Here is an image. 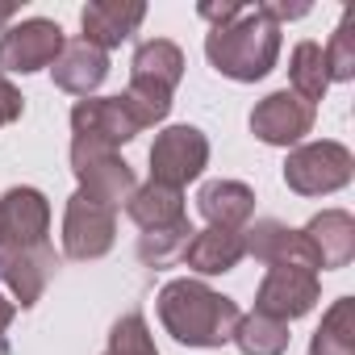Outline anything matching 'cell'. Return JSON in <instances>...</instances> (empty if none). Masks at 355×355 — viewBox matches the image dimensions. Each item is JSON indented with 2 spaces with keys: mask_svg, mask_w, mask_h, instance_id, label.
<instances>
[{
  "mask_svg": "<svg viewBox=\"0 0 355 355\" xmlns=\"http://www.w3.org/2000/svg\"><path fill=\"white\" fill-rule=\"evenodd\" d=\"M243 309L201 280H167L159 293V322L184 347H222L234 338Z\"/></svg>",
  "mask_w": 355,
  "mask_h": 355,
  "instance_id": "obj_1",
  "label": "cell"
},
{
  "mask_svg": "<svg viewBox=\"0 0 355 355\" xmlns=\"http://www.w3.org/2000/svg\"><path fill=\"white\" fill-rule=\"evenodd\" d=\"M205 55H209L218 76L239 80V84H255L276 67L280 26L259 5H243V13L234 21L205 34Z\"/></svg>",
  "mask_w": 355,
  "mask_h": 355,
  "instance_id": "obj_2",
  "label": "cell"
},
{
  "mask_svg": "<svg viewBox=\"0 0 355 355\" xmlns=\"http://www.w3.org/2000/svg\"><path fill=\"white\" fill-rule=\"evenodd\" d=\"M71 171L80 180V193H88L92 201H101L109 209H121L130 201V193L138 189L130 163L113 146L92 142V138H71Z\"/></svg>",
  "mask_w": 355,
  "mask_h": 355,
  "instance_id": "obj_3",
  "label": "cell"
},
{
  "mask_svg": "<svg viewBox=\"0 0 355 355\" xmlns=\"http://www.w3.org/2000/svg\"><path fill=\"white\" fill-rule=\"evenodd\" d=\"M355 159L343 142H305L284 163V184L297 197H330L351 184Z\"/></svg>",
  "mask_w": 355,
  "mask_h": 355,
  "instance_id": "obj_4",
  "label": "cell"
},
{
  "mask_svg": "<svg viewBox=\"0 0 355 355\" xmlns=\"http://www.w3.org/2000/svg\"><path fill=\"white\" fill-rule=\"evenodd\" d=\"M209 163V138L197 125H167L150 146V180L180 189L193 184Z\"/></svg>",
  "mask_w": 355,
  "mask_h": 355,
  "instance_id": "obj_5",
  "label": "cell"
},
{
  "mask_svg": "<svg viewBox=\"0 0 355 355\" xmlns=\"http://www.w3.org/2000/svg\"><path fill=\"white\" fill-rule=\"evenodd\" d=\"M63 30L59 21H46V17H26L17 26H9L0 34V76H30V71H42L59 59L63 51Z\"/></svg>",
  "mask_w": 355,
  "mask_h": 355,
  "instance_id": "obj_6",
  "label": "cell"
},
{
  "mask_svg": "<svg viewBox=\"0 0 355 355\" xmlns=\"http://www.w3.org/2000/svg\"><path fill=\"white\" fill-rule=\"evenodd\" d=\"M113 234H117V209L92 201L88 193H76L67 201V218H63V255L67 259L88 263V259L109 255Z\"/></svg>",
  "mask_w": 355,
  "mask_h": 355,
  "instance_id": "obj_7",
  "label": "cell"
},
{
  "mask_svg": "<svg viewBox=\"0 0 355 355\" xmlns=\"http://www.w3.org/2000/svg\"><path fill=\"white\" fill-rule=\"evenodd\" d=\"M309 130H313V105L301 101L293 88H280L251 109V134L268 146H297Z\"/></svg>",
  "mask_w": 355,
  "mask_h": 355,
  "instance_id": "obj_8",
  "label": "cell"
},
{
  "mask_svg": "<svg viewBox=\"0 0 355 355\" xmlns=\"http://www.w3.org/2000/svg\"><path fill=\"white\" fill-rule=\"evenodd\" d=\"M318 272H305V268H272L255 293V313L263 318H276V322H293V318H305L313 305H318Z\"/></svg>",
  "mask_w": 355,
  "mask_h": 355,
  "instance_id": "obj_9",
  "label": "cell"
},
{
  "mask_svg": "<svg viewBox=\"0 0 355 355\" xmlns=\"http://www.w3.org/2000/svg\"><path fill=\"white\" fill-rule=\"evenodd\" d=\"M51 234V205L38 189L21 184L0 197V243L5 247H46Z\"/></svg>",
  "mask_w": 355,
  "mask_h": 355,
  "instance_id": "obj_10",
  "label": "cell"
},
{
  "mask_svg": "<svg viewBox=\"0 0 355 355\" xmlns=\"http://www.w3.org/2000/svg\"><path fill=\"white\" fill-rule=\"evenodd\" d=\"M71 130H76V138H92V142H105L113 150L121 142H130L134 134H142L125 96H84V101H76Z\"/></svg>",
  "mask_w": 355,
  "mask_h": 355,
  "instance_id": "obj_11",
  "label": "cell"
},
{
  "mask_svg": "<svg viewBox=\"0 0 355 355\" xmlns=\"http://www.w3.org/2000/svg\"><path fill=\"white\" fill-rule=\"evenodd\" d=\"M243 251L255 255L268 268H305V272L322 268L313 247H309V239L301 230H288L284 222H272V218H263V222L243 230Z\"/></svg>",
  "mask_w": 355,
  "mask_h": 355,
  "instance_id": "obj_12",
  "label": "cell"
},
{
  "mask_svg": "<svg viewBox=\"0 0 355 355\" xmlns=\"http://www.w3.org/2000/svg\"><path fill=\"white\" fill-rule=\"evenodd\" d=\"M55 272H59V255L51 251V243L46 247H30V251L0 243V280L13 288V297H17L21 309L38 305V297L46 293V284H51Z\"/></svg>",
  "mask_w": 355,
  "mask_h": 355,
  "instance_id": "obj_13",
  "label": "cell"
},
{
  "mask_svg": "<svg viewBox=\"0 0 355 355\" xmlns=\"http://www.w3.org/2000/svg\"><path fill=\"white\" fill-rule=\"evenodd\" d=\"M146 17V5L142 0H92L80 13V26H84V42H92L96 51H113L121 46L125 38H134V30L142 26Z\"/></svg>",
  "mask_w": 355,
  "mask_h": 355,
  "instance_id": "obj_14",
  "label": "cell"
},
{
  "mask_svg": "<svg viewBox=\"0 0 355 355\" xmlns=\"http://www.w3.org/2000/svg\"><path fill=\"white\" fill-rule=\"evenodd\" d=\"M51 76H55V84H59L63 92H71V96H92V92L105 84V76H109V55L96 51V46L84 42V38H71V42H63L59 59L51 63Z\"/></svg>",
  "mask_w": 355,
  "mask_h": 355,
  "instance_id": "obj_15",
  "label": "cell"
},
{
  "mask_svg": "<svg viewBox=\"0 0 355 355\" xmlns=\"http://www.w3.org/2000/svg\"><path fill=\"white\" fill-rule=\"evenodd\" d=\"M180 76H184V51L175 46V42H167V38H146V42L134 51L130 84L171 96L175 84H180Z\"/></svg>",
  "mask_w": 355,
  "mask_h": 355,
  "instance_id": "obj_16",
  "label": "cell"
},
{
  "mask_svg": "<svg viewBox=\"0 0 355 355\" xmlns=\"http://www.w3.org/2000/svg\"><path fill=\"white\" fill-rule=\"evenodd\" d=\"M197 209L218 230H243L255 214V193L243 180H209L197 193Z\"/></svg>",
  "mask_w": 355,
  "mask_h": 355,
  "instance_id": "obj_17",
  "label": "cell"
},
{
  "mask_svg": "<svg viewBox=\"0 0 355 355\" xmlns=\"http://www.w3.org/2000/svg\"><path fill=\"white\" fill-rule=\"evenodd\" d=\"M243 234L239 230H218V226H209V230H201V234H193V243H189V251H184V268L189 272H197V276H222V272H234L239 263H243Z\"/></svg>",
  "mask_w": 355,
  "mask_h": 355,
  "instance_id": "obj_18",
  "label": "cell"
},
{
  "mask_svg": "<svg viewBox=\"0 0 355 355\" xmlns=\"http://www.w3.org/2000/svg\"><path fill=\"white\" fill-rule=\"evenodd\" d=\"M301 234L309 239V247H313V255H318L322 268H347L351 255H355V222H351L347 209L318 214Z\"/></svg>",
  "mask_w": 355,
  "mask_h": 355,
  "instance_id": "obj_19",
  "label": "cell"
},
{
  "mask_svg": "<svg viewBox=\"0 0 355 355\" xmlns=\"http://www.w3.org/2000/svg\"><path fill=\"white\" fill-rule=\"evenodd\" d=\"M125 214L142 226V230H159V226H171L184 218V193L180 189H167V184H142L130 193L125 201Z\"/></svg>",
  "mask_w": 355,
  "mask_h": 355,
  "instance_id": "obj_20",
  "label": "cell"
},
{
  "mask_svg": "<svg viewBox=\"0 0 355 355\" xmlns=\"http://www.w3.org/2000/svg\"><path fill=\"white\" fill-rule=\"evenodd\" d=\"M309 355H355V301L338 297L313 330Z\"/></svg>",
  "mask_w": 355,
  "mask_h": 355,
  "instance_id": "obj_21",
  "label": "cell"
},
{
  "mask_svg": "<svg viewBox=\"0 0 355 355\" xmlns=\"http://www.w3.org/2000/svg\"><path fill=\"white\" fill-rule=\"evenodd\" d=\"M193 222L180 218V222H171V226H159V230H142L138 239V259L146 268H167V263H180L189 243H193Z\"/></svg>",
  "mask_w": 355,
  "mask_h": 355,
  "instance_id": "obj_22",
  "label": "cell"
},
{
  "mask_svg": "<svg viewBox=\"0 0 355 355\" xmlns=\"http://www.w3.org/2000/svg\"><path fill=\"white\" fill-rule=\"evenodd\" d=\"M288 80H293V92L309 105H318L330 88V67H326V51L318 42H297L293 51V63H288Z\"/></svg>",
  "mask_w": 355,
  "mask_h": 355,
  "instance_id": "obj_23",
  "label": "cell"
},
{
  "mask_svg": "<svg viewBox=\"0 0 355 355\" xmlns=\"http://www.w3.org/2000/svg\"><path fill=\"white\" fill-rule=\"evenodd\" d=\"M234 343L243 355H284L288 351V326L263 313H243L234 326Z\"/></svg>",
  "mask_w": 355,
  "mask_h": 355,
  "instance_id": "obj_24",
  "label": "cell"
},
{
  "mask_svg": "<svg viewBox=\"0 0 355 355\" xmlns=\"http://www.w3.org/2000/svg\"><path fill=\"white\" fill-rule=\"evenodd\" d=\"M326 51V67H330V84L334 80H355V13L347 9L343 13V21H338V30H334V38H330V46H322Z\"/></svg>",
  "mask_w": 355,
  "mask_h": 355,
  "instance_id": "obj_25",
  "label": "cell"
},
{
  "mask_svg": "<svg viewBox=\"0 0 355 355\" xmlns=\"http://www.w3.org/2000/svg\"><path fill=\"white\" fill-rule=\"evenodd\" d=\"M105 355H159L155 343H150L146 318H142V313H125L121 322H113V330H109V351H105Z\"/></svg>",
  "mask_w": 355,
  "mask_h": 355,
  "instance_id": "obj_26",
  "label": "cell"
},
{
  "mask_svg": "<svg viewBox=\"0 0 355 355\" xmlns=\"http://www.w3.org/2000/svg\"><path fill=\"white\" fill-rule=\"evenodd\" d=\"M21 109H26L21 92H17V88L9 84V76H0V125L17 121V117H21Z\"/></svg>",
  "mask_w": 355,
  "mask_h": 355,
  "instance_id": "obj_27",
  "label": "cell"
},
{
  "mask_svg": "<svg viewBox=\"0 0 355 355\" xmlns=\"http://www.w3.org/2000/svg\"><path fill=\"white\" fill-rule=\"evenodd\" d=\"M197 13H201L205 21H214V30H218V26L234 21V17L243 13V5H234V0H230V5H209V0H205V5H197Z\"/></svg>",
  "mask_w": 355,
  "mask_h": 355,
  "instance_id": "obj_28",
  "label": "cell"
},
{
  "mask_svg": "<svg viewBox=\"0 0 355 355\" xmlns=\"http://www.w3.org/2000/svg\"><path fill=\"white\" fill-rule=\"evenodd\" d=\"M13 313H17V305L5 297V293H0V355H5L9 351V343H5V330H9V322H13Z\"/></svg>",
  "mask_w": 355,
  "mask_h": 355,
  "instance_id": "obj_29",
  "label": "cell"
},
{
  "mask_svg": "<svg viewBox=\"0 0 355 355\" xmlns=\"http://www.w3.org/2000/svg\"><path fill=\"white\" fill-rule=\"evenodd\" d=\"M13 17H17V5H9V0H0V34H5V30L13 26Z\"/></svg>",
  "mask_w": 355,
  "mask_h": 355,
  "instance_id": "obj_30",
  "label": "cell"
}]
</instances>
